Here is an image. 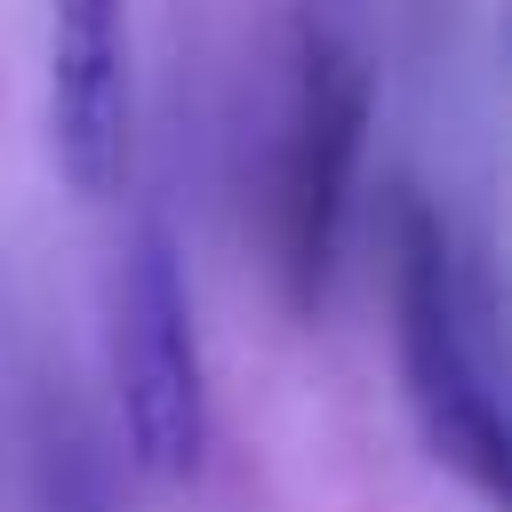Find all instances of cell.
<instances>
[{
  "mask_svg": "<svg viewBox=\"0 0 512 512\" xmlns=\"http://www.w3.org/2000/svg\"><path fill=\"white\" fill-rule=\"evenodd\" d=\"M368 104H376V80H368L360 48L304 24L296 80H288V128H280V160H272V272H280L288 312H312L328 288L360 144H368Z\"/></svg>",
  "mask_w": 512,
  "mask_h": 512,
  "instance_id": "2",
  "label": "cell"
},
{
  "mask_svg": "<svg viewBox=\"0 0 512 512\" xmlns=\"http://www.w3.org/2000/svg\"><path fill=\"white\" fill-rule=\"evenodd\" d=\"M128 16L120 0H48V152L80 200L128 176Z\"/></svg>",
  "mask_w": 512,
  "mask_h": 512,
  "instance_id": "4",
  "label": "cell"
},
{
  "mask_svg": "<svg viewBox=\"0 0 512 512\" xmlns=\"http://www.w3.org/2000/svg\"><path fill=\"white\" fill-rule=\"evenodd\" d=\"M392 320H400V376H408V408L424 424V448L488 504H504L512 488V432L488 384V360L472 344V312L456 288V248L448 224L400 192L392 208Z\"/></svg>",
  "mask_w": 512,
  "mask_h": 512,
  "instance_id": "1",
  "label": "cell"
},
{
  "mask_svg": "<svg viewBox=\"0 0 512 512\" xmlns=\"http://www.w3.org/2000/svg\"><path fill=\"white\" fill-rule=\"evenodd\" d=\"M112 408L120 440L152 480H192L208 448V384H200V336H192V288L176 264L168 224H136L112 272Z\"/></svg>",
  "mask_w": 512,
  "mask_h": 512,
  "instance_id": "3",
  "label": "cell"
}]
</instances>
